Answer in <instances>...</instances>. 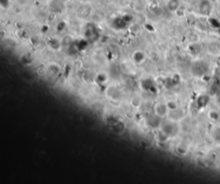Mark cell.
Returning a JSON list of instances; mask_svg holds the SVG:
<instances>
[{
  "label": "cell",
  "mask_w": 220,
  "mask_h": 184,
  "mask_svg": "<svg viewBox=\"0 0 220 184\" xmlns=\"http://www.w3.org/2000/svg\"><path fill=\"white\" fill-rule=\"evenodd\" d=\"M206 50L212 55H218L220 53V42L218 40H213L207 45Z\"/></svg>",
  "instance_id": "5b68a950"
},
{
  "label": "cell",
  "mask_w": 220,
  "mask_h": 184,
  "mask_svg": "<svg viewBox=\"0 0 220 184\" xmlns=\"http://www.w3.org/2000/svg\"><path fill=\"white\" fill-rule=\"evenodd\" d=\"M181 0H169L166 4L167 10L171 13H176V11L181 9Z\"/></svg>",
  "instance_id": "8992f818"
},
{
  "label": "cell",
  "mask_w": 220,
  "mask_h": 184,
  "mask_svg": "<svg viewBox=\"0 0 220 184\" xmlns=\"http://www.w3.org/2000/svg\"><path fill=\"white\" fill-rule=\"evenodd\" d=\"M106 93L110 99L114 100V101L121 100V97H122V93H121V90H119L116 86H114V85L108 86V88L106 90Z\"/></svg>",
  "instance_id": "277c9868"
},
{
  "label": "cell",
  "mask_w": 220,
  "mask_h": 184,
  "mask_svg": "<svg viewBox=\"0 0 220 184\" xmlns=\"http://www.w3.org/2000/svg\"><path fill=\"white\" fill-rule=\"evenodd\" d=\"M11 1H14V0H11Z\"/></svg>",
  "instance_id": "5bb4252c"
},
{
  "label": "cell",
  "mask_w": 220,
  "mask_h": 184,
  "mask_svg": "<svg viewBox=\"0 0 220 184\" xmlns=\"http://www.w3.org/2000/svg\"><path fill=\"white\" fill-rule=\"evenodd\" d=\"M170 109L168 108L166 102H156L153 107V113L156 117L159 119H166L170 115Z\"/></svg>",
  "instance_id": "7a4b0ae2"
},
{
  "label": "cell",
  "mask_w": 220,
  "mask_h": 184,
  "mask_svg": "<svg viewBox=\"0 0 220 184\" xmlns=\"http://www.w3.org/2000/svg\"><path fill=\"white\" fill-rule=\"evenodd\" d=\"M86 11H89V6H88L87 4H82L78 10V16L83 18L88 17L89 15H90V13H89V12L87 13Z\"/></svg>",
  "instance_id": "ba28073f"
},
{
  "label": "cell",
  "mask_w": 220,
  "mask_h": 184,
  "mask_svg": "<svg viewBox=\"0 0 220 184\" xmlns=\"http://www.w3.org/2000/svg\"><path fill=\"white\" fill-rule=\"evenodd\" d=\"M161 131H163L169 137H171L178 133L177 124L175 120H167V122L165 124H163Z\"/></svg>",
  "instance_id": "3957f363"
},
{
  "label": "cell",
  "mask_w": 220,
  "mask_h": 184,
  "mask_svg": "<svg viewBox=\"0 0 220 184\" xmlns=\"http://www.w3.org/2000/svg\"><path fill=\"white\" fill-rule=\"evenodd\" d=\"M214 1H215V3H217L218 5H220V0H214Z\"/></svg>",
  "instance_id": "4fadbf2b"
},
{
  "label": "cell",
  "mask_w": 220,
  "mask_h": 184,
  "mask_svg": "<svg viewBox=\"0 0 220 184\" xmlns=\"http://www.w3.org/2000/svg\"><path fill=\"white\" fill-rule=\"evenodd\" d=\"M166 104H167V107L170 109V111H173V112H175L179 108L178 103L174 100H169L166 101Z\"/></svg>",
  "instance_id": "30bf717a"
},
{
  "label": "cell",
  "mask_w": 220,
  "mask_h": 184,
  "mask_svg": "<svg viewBox=\"0 0 220 184\" xmlns=\"http://www.w3.org/2000/svg\"><path fill=\"white\" fill-rule=\"evenodd\" d=\"M11 0H0V3H1V6L2 8H6L8 7V5L10 4Z\"/></svg>",
  "instance_id": "8fae6325"
},
{
  "label": "cell",
  "mask_w": 220,
  "mask_h": 184,
  "mask_svg": "<svg viewBox=\"0 0 220 184\" xmlns=\"http://www.w3.org/2000/svg\"><path fill=\"white\" fill-rule=\"evenodd\" d=\"M146 54L143 51L138 50L135 51L132 54V59L134 60L135 63H137L138 65H142L144 62L146 61Z\"/></svg>",
  "instance_id": "52a82bcc"
},
{
  "label": "cell",
  "mask_w": 220,
  "mask_h": 184,
  "mask_svg": "<svg viewBox=\"0 0 220 184\" xmlns=\"http://www.w3.org/2000/svg\"><path fill=\"white\" fill-rule=\"evenodd\" d=\"M96 81L100 84L106 83L107 81H108V75L105 72H99V73L96 74Z\"/></svg>",
  "instance_id": "9c48e42d"
},
{
  "label": "cell",
  "mask_w": 220,
  "mask_h": 184,
  "mask_svg": "<svg viewBox=\"0 0 220 184\" xmlns=\"http://www.w3.org/2000/svg\"><path fill=\"white\" fill-rule=\"evenodd\" d=\"M60 2H61V3H67V2H69L70 0H59Z\"/></svg>",
  "instance_id": "7c38bea8"
},
{
  "label": "cell",
  "mask_w": 220,
  "mask_h": 184,
  "mask_svg": "<svg viewBox=\"0 0 220 184\" xmlns=\"http://www.w3.org/2000/svg\"><path fill=\"white\" fill-rule=\"evenodd\" d=\"M214 10L213 0H199L197 3V11L201 16H210Z\"/></svg>",
  "instance_id": "6da1fadb"
}]
</instances>
